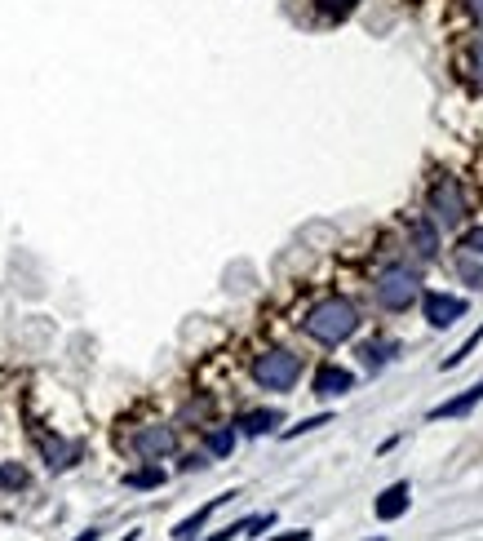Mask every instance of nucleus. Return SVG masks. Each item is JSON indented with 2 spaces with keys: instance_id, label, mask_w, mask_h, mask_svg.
I'll list each match as a JSON object with an SVG mask.
<instances>
[{
  "instance_id": "obj_1",
  "label": "nucleus",
  "mask_w": 483,
  "mask_h": 541,
  "mask_svg": "<svg viewBox=\"0 0 483 541\" xmlns=\"http://www.w3.org/2000/svg\"><path fill=\"white\" fill-rule=\"evenodd\" d=\"M302 329H306V338H315L324 346L351 342L355 329H359V311H355V302H346V298H324L306 311Z\"/></svg>"
},
{
  "instance_id": "obj_2",
  "label": "nucleus",
  "mask_w": 483,
  "mask_h": 541,
  "mask_svg": "<svg viewBox=\"0 0 483 541\" xmlns=\"http://www.w3.org/2000/svg\"><path fill=\"white\" fill-rule=\"evenodd\" d=\"M426 213H430V227L435 231H457L466 222L470 204H466V191H461L457 178H439L426 196Z\"/></svg>"
},
{
  "instance_id": "obj_3",
  "label": "nucleus",
  "mask_w": 483,
  "mask_h": 541,
  "mask_svg": "<svg viewBox=\"0 0 483 541\" xmlns=\"http://www.w3.org/2000/svg\"><path fill=\"white\" fill-rule=\"evenodd\" d=\"M297 377H302V360L293 351H284V346H271V351H262L253 360V382L266 386V391H293Z\"/></svg>"
},
{
  "instance_id": "obj_4",
  "label": "nucleus",
  "mask_w": 483,
  "mask_h": 541,
  "mask_svg": "<svg viewBox=\"0 0 483 541\" xmlns=\"http://www.w3.org/2000/svg\"><path fill=\"white\" fill-rule=\"evenodd\" d=\"M373 293L386 311H408L413 302H421V280H417V271H408V267H386L377 275Z\"/></svg>"
},
{
  "instance_id": "obj_5",
  "label": "nucleus",
  "mask_w": 483,
  "mask_h": 541,
  "mask_svg": "<svg viewBox=\"0 0 483 541\" xmlns=\"http://www.w3.org/2000/svg\"><path fill=\"white\" fill-rule=\"evenodd\" d=\"M421 311H426L430 329H452L466 315V298H457V293H421Z\"/></svg>"
},
{
  "instance_id": "obj_6",
  "label": "nucleus",
  "mask_w": 483,
  "mask_h": 541,
  "mask_svg": "<svg viewBox=\"0 0 483 541\" xmlns=\"http://www.w3.org/2000/svg\"><path fill=\"white\" fill-rule=\"evenodd\" d=\"M133 448H138L147 462H156V457H169L173 448H178V435H173V426L151 422V426H138V435H133Z\"/></svg>"
},
{
  "instance_id": "obj_7",
  "label": "nucleus",
  "mask_w": 483,
  "mask_h": 541,
  "mask_svg": "<svg viewBox=\"0 0 483 541\" xmlns=\"http://www.w3.org/2000/svg\"><path fill=\"white\" fill-rule=\"evenodd\" d=\"M408 506H413V488H408V479H395V484L382 488V497L373 502V515L382 519V524H395V519L408 515Z\"/></svg>"
},
{
  "instance_id": "obj_8",
  "label": "nucleus",
  "mask_w": 483,
  "mask_h": 541,
  "mask_svg": "<svg viewBox=\"0 0 483 541\" xmlns=\"http://www.w3.org/2000/svg\"><path fill=\"white\" fill-rule=\"evenodd\" d=\"M315 395L320 400H342L346 391H355V373L342 369V364H320V373H315Z\"/></svg>"
},
{
  "instance_id": "obj_9",
  "label": "nucleus",
  "mask_w": 483,
  "mask_h": 541,
  "mask_svg": "<svg viewBox=\"0 0 483 541\" xmlns=\"http://www.w3.org/2000/svg\"><path fill=\"white\" fill-rule=\"evenodd\" d=\"M235 497H240V493H235V488H231V493H218V497H209V502H204L200 510H195V515H187V519H182L178 528H173V541H195V533H200V528L209 524L213 515H218V506L235 502Z\"/></svg>"
},
{
  "instance_id": "obj_10",
  "label": "nucleus",
  "mask_w": 483,
  "mask_h": 541,
  "mask_svg": "<svg viewBox=\"0 0 483 541\" xmlns=\"http://www.w3.org/2000/svg\"><path fill=\"white\" fill-rule=\"evenodd\" d=\"M479 404H483V382L466 386V391H461L457 400H444V404H435V408H430V422H452V417H466L470 408H479Z\"/></svg>"
},
{
  "instance_id": "obj_11",
  "label": "nucleus",
  "mask_w": 483,
  "mask_h": 541,
  "mask_svg": "<svg viewBox=\"0 0 483 541\" xmlns=\"http://www.w3.org/2000/svg\"><path fill=\"white\" fill-rule=\"evenodd\" d=\"M280 422H284V417L275 413V408H253V413L235 417V435H249V440H258V435H271Z\"/></svg>"
},
{
  "instance_id": "obj_12",
  "label": "nucleus",
  "mask_w": 483,
  "mask_h": 541,
  "mask_svg": "<svg viewBox=\"0 0 483 541\" xmlns=\"http://www.w3.org/2000/svg\"><path fill=\"white\" fill-rule=\"evenodd\" d=\"M390 351H395V342H364L359 346V360H364L368 373H382L390 364Z\"/></svg>"
},
{
  "instance_id": "obj_13",
  "label": "nucleus",
  "mask_w": 483,
  "mask_h": 541,
  "mask_svg": "<svg viewBox=\"0 0 483 541\" xmlns=\"http://www.w3.org/2000/svg\"><path fill=\"white\" fill-rule=\"evenodd\" d=\"M413 240H417V258H421V262L435 258V249H439V231L430 227V218H426V222H413Z\"/></svg>"
},
{
  "instance_id": "obj_14",
  "label": "nucleus",
  "mask_w": 483,
  "mask_h": 541,
  "mask_svg": "<svg viewBox=\"0 0 483 541\" xmlns=\"http://www.w3.org/2000/svg\"><path fill=\"white\" fill-rule=\"evenodd\" d=\"M164 479H169V475H164L160 466H142V471H129L125 475V488H160Z\"/></svg>"
},
{
  "instance_id": "obj_15",
  "label": "nucleus",
  "mask_w": 483,
  "mask_h": 541,
  "mask_svg": "<svg viewBox=\"0 0 483 541\" xmlns=\"http://www.w3.org/2000/svg\"><path fill=\"white\" fill-rule=\"evenodd\" d=\"M209 453L213 457H231V448H235V426H218V431H209Z\"/></svg>"
},
{
  "instance_id": "obj_16",
  "label": "nucleus",
  "mask_w": 483,
  "mask_h": 541,
  "mask_svg": "<svg viewBox=\"0 0 483 541\" xmlns=\"http://www.w3.org/2000/svg\"><path fill=\"white\" fill-rule=\"evenodd\" d=\"M479 342H483V324H479V329H475V333H470V338H466V342H461V346H457V351H452V355H448V360H444V369H457V364H466V360H470V355H475V351H479Z\"/></svg>"
},
{
  "instance_id": "obj_17",
  "label": "nucleus",
  "mask_w": 483,
  "mask_h": 541,
  "mask_svg": "<svg viewBox=\"0 0 483 541\" xmlns=\"http://www.w3.org/2000/svg\"><path fill=\"white\" fill-rule=\"evenodd\" d=\"M457 275L470 284V289H483V262H475L470 253H461L457 258Z\"/></svg>"
},
{
  "instance_id": "obj_18",
  "label": "nucleus",
  "mask_w": 483,
  "mask_h": 541,
  "mask_svg": "<svg viewBox=\"0 0 483 541\" xmlns=\"http://www.w3.org/2000/svg\"><path fill=\"white\" fill-rule=\"evenodd\" d=\"M333 422V413H320V417H306V422H297L289 426V431H280V440H297V435H311V431H320V426Z\"/></svg>"
},
{
  "instance_id": "obj_19",
  "label": "nucleus",
  "mask_w": 483,
  "mask_h": 541,
  "mask_svg": "<svg viewBox=\"0 0 483 541\" xmlns=\"http://www.w3.org/2000/svg\"><path fill=\"white\" fill-rule=\"evenodd\" d=\"M315 5H320V14H328V18H346L359 0H315Z\"/></svg>"
},
{
  "instance_id": "obj_20",
  "label": "nucleus",
  "mask_w": 483,
  "mask_h": 541,
  "mask_svg": "<svg viewBox=\"0 0 483 541\" xmlns=\"http://www.w3.org/2000/svg\"><path fill=\"white\" fill-rule=\"evenodd\" d=\"M249 524H253V515L249 519H240V524H226V528H218L213 537H204V541H235V537H244L249 533Z\"/></svg>"
},
{
  "instance_id": "obj_21",
  "label": "nucleus",
  "mask_w": 483,
  "mask_h": 541,
  "mask_svg": "<svg viewBox=\"0 0 483 541\" xmlns=\"http://www.w3.org/2000/svg\"><path fill=\"white\" fill-rule=\"evenodd\" d=\"M23 484H27L23 466H0V488H23Z\"/></svg>"
},
{
  "instance_id": "obj_22",
  "label": "nucleus",
  "mask_w": 483,
  "mask_h": 541,
  "mask_svg": "<svg viewBox=\"0 0 483 541\" xmlns=\"http://www.w3.org/2000/svg\"><path fill=\"white\" fill-rule=\"evenodd\" d=\"M461 249H466L470 258H483V227H475V231H470V236L461 240Z\"/></svg>"
},
{
  "instance_id": "obj_23",
  "label": "nucleus",
  "mask_w": 483,
  "mask_h": 541,
  "mask_svg": "<svg viewBox=\"0 0 483 541\" xmlns=\"http://www.w3.org/2000/svg\"><path fill=\"white\" fill-rule=\"evenodd\" d=\"M470 67H475V76H479V85H483V40L470 45Z\"/></svg>"
},
{
  "instance_id": "obj_24",
  "label": "nucleus",
  "mask_w": 483,
  "mask_h": 541,
  "mask_svg": "<svg viewBox=\"0 0 483 541\" xmlns=\"http://www.w3.org/2000/svg\"><path fill=\"white\" fill-rule=\"evenodd\" d=\"M266 541H311V528H293V533H280V537H266Z\"/></svg>"
},
{
  "instance_id": "obj_25",
  "label": "nucleus",
  "mask_w": 483,
  "mask_h": 541,
  "mask_svg": "<svg viewBox=\"0 0 483 541\" xmlns=\"http://www.w3.org/2000/svg\"><path fill=\"white\" fill-rule=\"evenodd\" d=\"M204 466H209L204 457H187V462H182V471H204Z\"/></svg>"
},
{
  "instance_id": "obj_26",
  "label": "nucleus",
  "mask_w": 483,
  "mask_h": 541,
  "mask_svg": "<svg viewBox=\"0 0 483 541\" xmlns=\"http://www.w3.org/2000/svg\"><path fill=\"white\" fill-rule=\"evenodd\" d=\"M470 14L479 18V27H483V0H470Z\"/></svg>"
},
{
  "instance_id": "obj_27",
  "label": "nucleus",
  "mask_w": 483,
  "mask_h": 541,
  "mask_svg": "<svg viewBox=\"0 0 483 541\" xmlns=\"http://www.w3.org/2000/svg\"><path fill=\"white\" fill-rule=\"evenodd\" d=\"M98 537H102V533H98V528H85V533H80L76 541H98Z\"/></svg>"
},
{
  "instance_id": "obj_28",
  "label": "nucleus",
  "mask_w": 483,
  "mask_h": 541,
  "mask_svg": "<svg viewBox=\"0 0 483 541\" xmlns=\"http://www.w3.org/2000/svg\"><path fill=\"white\" fill-rule=\"evenodd\" d=\"M373 541H386V537H373Z\"/></svg>"
}]
</instances>
